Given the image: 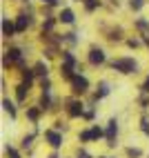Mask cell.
<instances>
[{
    "instance_id": "obj_27",
    "label": "cell",
    "mask_w": 149,
    "mask_h": 158,
    "mask_svg": "<svg viewBox=\"0 0 149 158\" xmlns=\"http://www.w3.org/2000/svg\"><path fill=\"white\" fill-rule=\"evenodd\" d=\"M7 156H9V158H20V154L14 149V147H7Z\"/></svg>"
},
{
    "instance_id": "obj_14",
    "label": "cell",
    "mask_w": 149,
    "mask_h": 158,
    "mask_svg": "<svg viewBox=\"0 0 149 158\" xmlns=\"http://www.w3.org/2000/svg\"><path fill=\"white\" fill-rule=\"evenodd\" d=\"M54 25H56V18H51V16H47V20L42 23V36H47L51 29H54Z\"/></svg>"
},
{
    "instance_id": "obj_17",
    "label": "cell",
    "mask_w": 149,
    "mask_h": 158,
    "mask_svg": "<svg viewBox=\"0 0 149 158\" xmlns=\"http://www.w3.org/2000/svg\"><path fill=\"white\" fill-rule=\"evenodd\" d=\"M38 107H40L42 111L51 107V98H49V91H42V98H40V105H38Z\"/></svg>"
},
{
    "instance_id": "obj_16",
    "label": "cell",
    "mask_w": 149,
    "mask_h": 158,
    "mask_svg": "<svg viewBox=\"0 0 149 158\" xmlns=\"http://www.w3.org/2000/svg\"><path fill=\"white\" fill-rule=\"evenodd\" d=\"M40 107H31V109H27V118L31 120V123H38V118H40Z\"/></svg>"
},
{
    "instance_id": "obj_35",
    "label": "cell",
    "mask_w": 149,
    "mask_h": 158,
    "mask_svg": "<svg viewBox=\"0 0 149 158\" xmlns=\"http://www.w3.org/2000/svg\"><path fill=\"white\" fill-rule=\"evenodd\" d=\"M102 158H107V156H102Z\"/></svg>"
},
{
    "instance_id": "obj_18",
    "label": "cell",
    "mask_w": 149,
    "mask_h": 158,
    "mask_svg": "<svg viewBox=\"0 0 149 158\" xmlns=\"http://www.w3.org/2000/svg\"><path fill=\"white\" fill-rule=\"evenodd\" d=\"M2 107H5V111L11 116V118H16V107H14V102L9 100V98H5V100H2Z\"/></svg>"
},
{
    "instance_id": "obj_31",
    "label": "cell",
    "mask_w": 149,
    "mask_h": 158,
    "mask_svg": "<svg viewBox=\"0 0 149 158\" xmlns=\"http://www.w3.org/2000/svg\"><path fill=\"white\" fill-rule=\"evenodd\" d=\"M127 45H129V47H138V45H140V43H138V40H136V38H129V40H127Z\"/></svg>"
},
{
    "instance_id": "obj_29",
    "label": "cell",
    "mask_w": 149,
    "mask_h": 158,
    "mask_svg": "<svg viewBox=\"0 0 149 158\" xmlns=\"http://www.w3.org/2000/svg\"><path fill=\"white\" fill-rule=\"evenodd\" d=\"M129 5H131V9H140V7L145 5V0H131Z\"/></svg>"
},
{
    "instance_id": "obj_25",
    "label": "cell",
    "mask_w": 149,
    "mask_h": 158,
    "mask_svg": "<svg viewBox=\"0 0 149 158\" xmlns=\"http://www.w3.org/2000/svg\"><path fill=\"white\" fill-rule=\"evenodd\" d=\"M91 136H93V140L102 138V129H100V127H91Z\"/></svg>"
},
{
    "instance_id": "obj_9",
    "label": "cell",
    "mask_w": 149,
    "mask_h": 158,
    "mask_svg": "<svg viewBox=\"0 0 149 158\" xmlns=\"http://www.w3.org/2000/svg\"><path fill=\"white\" fill-rule=\"evenodd\" d=\"M14 34H16V23H11L9 18H2V36L11 38Z\"/></svg>"
},
{
    "instance_id": "obj_30",
    "label": "cell",
    "mask_w": 149,
    "mask_h": 158,
    "mask_svg": "<svg viewBox=\"0 0 149 158\" xmlns=\"http://www.w3.org/2000/svg\"><path fill=\"white\" fill-rule=\"evenodd\" d=\"M31 140H34V136H31V134H29V136H25V138H23V147H25V149H27V147L31 145Z\"/></svg>"
},
{
    "instance_id": "obj_22",
    "label": "cell",
    "mask_w": 149,
    "mask_h": 158,
    "mask_svg": "<svg viewBox=\"0 0 149 158\" xmlns=\"http://www.w3.org/2000/svg\"><path fill=\"white\" fill-rule=\"evenodd\" d=\"M62 40H67V43H71V45H76V43H78L76 34H62Z\"/></svg>"
},
{
    "instance_id": "obj_8",
    "label": "cell",
    "mask_w": 149,
    "mask_h": 158,
    "mask_svg": "<svg viewBox=\"0 0 149 158\" xmlns=\"http://www.w3.org/2000/svg\"><path fill=\"white\" fill-rule=\"evenodd\" d=\"M31 25V20H29V16H25V14H20L18 18H16V34H23V31H27V27Z\"/></svg>"
},
{
    "instance_id": "obj_7",
    "label": "cell",
    "mask_w": 149,
    "mask_h": 158,
    "mask_svg": "<svg viewBox=\"0 0 149 158\" xmlns=\"http://www.w3.org/2000/svg\"><path fill=\"white\" fill-rule=\"evenodd\" d=\"M45 138H47V143L54 147V149H58V147L62 145V136L58 134V129H47L45 131Z\"/></svg>"
},
{
    "instance_id": "obj_23",
    "label": "cell",
    "mask_w": 149,
    "mask_h": 158,
    "mask_svg": "<svg viewBox=\"0 0 149 158\" xmlns=\"http://www.w3.org/2000/svg\"><path fill=\"white\" fill-rule=\"evenodd\" d=\"M80 140H82V143H89V140H93V136H91V129L82 131V134H80Z\"/></svg>"
},
{
    "instance_id": "obj_13",
    "label": "cell",
    "mask_w": 149,
    "mask_h": 158,
    "mask_svg": "<svg viewBox=\"0 0 149 158\" xmlns=\"http://www.w3.org/2000/svg\"><path fill=\"white\" fill-rule=\"evenodd\" d=\"M107 94H109V82H105V80H100L98 82V91H96V100H100V98H105V96H107Z\"/></svg>"
},
{
    "instance_id": "obj_6",
    "label": "cell",
    "mask_w": 149,
    "mask_h": 158,
    "mask_svg": "<svg viewBox=\"0 0 149 158\" xmlns=\"http://www.w3.org/2000/svg\"><path fill=\"white\" fill-rule=\"evenodd\" d=\"M87 60L91 62V65H102V62H105V51H102L100 47H91Z\"/></svg>"
},
{
    "instance_id": "obj_11",
    "label": "cell",
    "mask_w": 149,
    "mask_h": 158,
    "mask_svg": "<svg viewBox=\"0 0 149 158\" xmlns=\"http://www.w3.org/2000/svg\"><path fill=\"white\" fill-rule=\"evenodd\" d=\"M29 82H20V85L16 87V98H18V102H25V98H27V91H29Z\"/></svg>"
},
{
    "instance_id": "obj_32",
    "label": "cell",
    "mask_w": 149,
    "mask_h": 158,
    "mask_svg": "<svg viewBox=\"0 0 149 158\" xmlns=\"http://www.w3.org/2000/svg\"><path fill=\"white\" fill-rule=\"evenodd\" d=\"M143 91L149 94V76H147V80H145V85H143Z\"/></svg>"
},
{
    "instance_id": "obj_5",
    "label": "cell",
    "mask_w": 149,
    "mask_h": 158,
    "mask_svg": "<svg viewBox=\"0 0 149 158\" xmlns=\"http://www.w3.org/2000/svg\"><path fill=\"white\" fill-rule=\"evenodd\" d=\"M67 114L71 116V118L85 116V105H82L80 100H69V105H67Z\"/></svg>"
},
{
    "instance_id": "obj_28",
    "label": "cell",
    "mask_w": 149,
    "mask_h": 158,
    "mask_svg": "<svg viewBox=\"0 0 149 158\" xmlns=\"http://www.w3.org/2000/svg\"><path fill=\"white\" fill-rule=\"evenodd\" d=\"M76 158H91V154H89L87 149H78V154H76Z\"/></svg>"
},
{
    "instance_id": "obj_10",
    "label": "cell",
    "mask_w": 149,
    "mask_h": 158,
    "mask_svg": "<svg viewBox=\"0 0 149 158\" xmlns=\"http://www.w3.org/2000/svg\"><path fill=\"white\" fill-rule=\"evenodd\" d=\"M58 20H60V23H65V25H73V20H76V16H73V11H71V9H62V11H60V16H58Z\"/></svg>"
},
{
    "instance_id": "obj_15",
    "label": "cell",
    "mask_w": 149,
    "mask_h": 158,
    "mask_svg": "<svg viewBox=\"0 0 149 158\" xmlns=\"http://www.w3.org/2000/svg\"><path fill=\"white\" fill-rule=\"evenodd\" d=\"M34 71H36V76H40V78H47L49 76V69H47L45 62H38V65L34 67Z\"/></svg>"
},
{
    "instance_id": "obj_1",
    "label": "cell",
    "mask_w": 149,
    "mask_h": 158,
    "mask_svg": "<svg viewBox=\"0 0 149 158\" xmlns=\"http://www.w3.org/2000/svg\"><path fill=\"white\" fill-rule=\"evenodd\" d=\"M111 67L116 69V71H120V73H136L138 71V62L134 60V58H116L114 62H111Z\"/></svg>"
},
{
    "instance_id": "obj_3",
    "label": "cell",
    "mask_w": 149,
    "mask_h": 158,
    "mask_svg": "<svg viewBox=\"0 0 149 158\" xmlns=\"http://www.w3.org/2000/svg\"><path fill=\"white\" fill-rule=\"evenodd\" d=\"M87 89H89V80L85 76H80V73H76V76L71 78V91L78 96V94H85Z\"/></svg>"
},
{
    "instance_id": "obj_33",
    "label": "cell",
    "mask_w": 149,
    "mask_h": 158,
    "mask_svg": "<svg viewBox=\"0 0 149 158\" xmlns=\"http://www.w3.org/2000/svg\"><path fill=\"white\" fill-rule=\"evenodd\" d=\"M42 5H58V0H40Z\"/></svg>"
},
{
    "instance_id": "obj_24",
    "label": "cell",
    "mask_w": 149,
    "mask_h": 158,
    "mask_svg": "<svg viewBox=\"0 0 149 158\" xmlns=\"http://www.w3.org/2000/svg\"><path fill=\"white\" fill-rule=\"evenodd\" d=\"M40 87H42V91H51V82H49V78H42V80H40Z\"/></svg>"
},
{
    "instance_id": "obj_12",
    "label": "cell",
    "mask_w": 149,
    "mask_h": 158,
    "mask_svg": "<svg viewBox=\"0 0 149 158\" xmlns=\"http://www.w3.org/2000/svg\"><path fill=\"white\" fill-rule=\"evenodd\" d=\"M62 65H67V67H71V69H76L78 60H76V56H73L71 51H62Z\"/></svg>"
},
{
    "instance_id": "obj_21",
    "label": "cell",
    "mask_w": 149,
    "mask_h": 158,
    "mask_svg": "<svg viewBox=\"0 0 149 158\" xmlns=\"http://www.w3.org/2000/svg\"><path fill=\"white\" fill-rule=\"evenodd\" d=\"M127 156H129V158H140L143 152H140V149H136V147H127Z\"/></svg>"
},
{
    "instance_id": "obj_19",
    "label": "cell",
    "mask_w": 149,
    "mask_h": 158,
    "mask_svg": "<svg viewBox=\"0 0 149 158\" xmlns=\"http://www.w3.org/2000/svg\"><path fill=\"white\" fill-rule=\"evenodd\" d=\"M34 76H36V71L34 69H23V82H29V85H31V82H34Z\"/></svg>"
},
{
    "instance_id": "obj_20",
    "label": "cell",
    "mask_w": 149,
    "mask_h": 158,
    "mask_svg": "<svg viewBox=\"0 0 149 158\" xmlns=\"http://www.w3.org/2000/svg\"><path fill=\"white\" fill-rule=\"evenodd\" d=\"M82 2H85V9H87V11H93V9H98L100 0H82Z\"/></svg>"
},
{
    "instance_id": "obj_26",
    "label": "cell",
    "mask_w": 149,
    "mask_h": 158,
    "mask_svg": "<svg viewBox=\"0 0 149 158\" xmlns=\"http://www.w3.org/2000/svg\"><path fill=\"white\" fill-rule=\"evenodd\" d=\"M140 129L149 136V120H147V118H143V120H140Z\"/></svg>"
},
{
    "instance_id": "obj_34",
    "label": "cell",
    "mask_w": 149,
    "mask_h": 158,
    "mask_svg": "<svg viewBox=\"0 0 149 158\" xmlns=\"http://www.w3.org/2000/svg\"><path fill=\"white\" fill-rule=\"evenodd\" d=\"M49 158H58V156H56V154H51V156H49Z\"/></svg>"
},
{
    "instance_id": "obj_4",
    "label": "cell",
    "mask_w": 149,
    "mask_h": 158,
    "mask_svg": "<svg viewBox=\"0 0 149 158\" xmlns=\"http://www.w3.org/2000/svg\"><path fill=\"white\" fill-rule=\"evenodd\" d=\"M105 136H107V145H109V147H116V138H118V120H116V118L109 120Z\"/></svg>"
},
{
    "instance_id": "obj_2",
    "label": "cell",
    "mask_w": 149,
    "mask_h": 158,
    "mask_svg": "<svg viewBox=\"0 0 149 158\" xmlns=\"http://www.w3.org/2000/svg\"><path fill=\"white\" fill-rule=\"evenodd\" d=\"M16 62V65L20 67V69H25V60H23V51H20L18 47H9L7 51H5V67H11Z\"/></svg>"
}]
</instances>
